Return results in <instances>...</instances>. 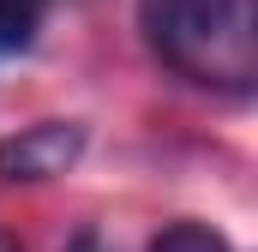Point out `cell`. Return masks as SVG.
Here are the masks:
<instances>
[{
  "label": "cell",
  "mask_w": 258,
  "mask_h": 252,
  "mask_svg": "<svg viewBox=\"0 0 258 252\" xmlns=\"http://www.w3.org/2000/svg\"><path fill=\"white\" fill-rule=\"evenodd\" d=\"M138 30L186 84L228 96L258 84V0H138Z\"/></svg>",
  "instance_id": "obj_1"
},
{
  "label": "cell",
  "mask_w": 258,
  "mask_h": 252,
  "mask_svg": "<svg viewBox=\"0 0 258 252\" xmlns=\"http://www.w3.org/2000/svg\"><path fill=\"white\" fill-rule=\"evenodd\" d=\"M90 132L78 120H36V126H18L12 138H0V180L12 186H36V180H54L66 174L78 156H84Z\"/></svg>",
  "instance_id": "obj_2"
},
{
  "label": "cell",
  "mask_w": 258,
  "mask_h": 252,
  "mask_svg": "<svg viewBox=\"0 0 258 252\" xmlns=\"http://www.w3.org/2000/svg\"><path fill=\"white\" fill-rule=\"evenodd\" d=\"M48 6H54V0H0V60H6V54H24V48L36 42Z\"/></svg>",
  "instance_id": "obj_3"
},
{
  "label": "cell",
  "mask_w": 258,
  "mask_h": 252,
  "mask_svg": "<svg viewBox=\"0 0 258 252\" xmlns=\"http://www.w3.org/2000/svg\"><path fill=\"white\" fill-rule=\"evenodd\" d=\"M150 252H234V246H228V234L210 228V222H168V228L150 240Z\"/></svg>",
  "instance_id": "obj_4"
},
{
  "label": "cell",
  "mask_w": 258,
  "mask_h": 252,
  "mask_svg": "<svg viewBox=\"0 0 258 252\" xmlns=\"http://www.w3.org/2000/svg\"><path fill=\"white\" fill-rule=\"evenodd\" d=\"M72 252H102V240H96V234H78V240H72Z\"/></svg>",
  "instance_id": "obj_5"
},
{
  "label": "cell",
  "mask_w": 258,
  "mask_h": 252,
  "mask_svg": "<svg viewBox=\"0 0 258 252\" xmlns=\"http://www.w3.org/2000/svg\"><path fill=\"white\" fill-rule=\"evenodd\" d=\"M0 252H24V246H18V240H12V234H0Z\"/></svg>",
  "instance_id": "obj_6"
}]
</instances>
